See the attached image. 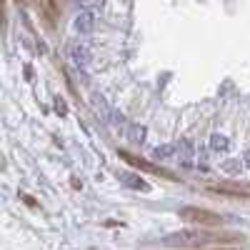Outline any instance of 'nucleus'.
<instances>
[{
	"label": "nucleus",
	"instance_id": "f257e3e1",
	"mask_svg": "<svg viewBox=\"0 0 250 250\" xmlns=\"http://www.w3.org/2000/svg\"><path fill=\"white\" fill-rule=\"evenodd\" d=\"M120 158L123 160H128L133 168H138V170H145V173H150V175H158V178H165V180H175V173L173 170H168V168H160L158 163H150V160H143V158H138V155H130V153H120Z\"/></svg>",
	"mask_w": 250,
	"mask_h": 250
},
{
	"label": "nucleus",
	"instance_id": "f03ea898",
	"mask_svg": "<svg viewBox=\"0 0 250 250\" xmlns=\"http://www.w3.org/2000/svg\"><path fill=\"white\" fill-rule=\"evenodd\" d=\"M180 218L188 220V223H195V225H220L223 218L213 210H205V208H183L180 210Z\"/></svg>",
	"mask_w": 250,
	"mask_h": 250
},
{
	"label": "nucleus",
	"instance_id": "7ed1b4c3",
	"mask_svg": "<svg viewBox=\"0 0 250 250\" xmlns=\"http://www.w3.org/2000/svg\"><path fill=\"white\" fill-rule=\"evenodd\" d=\"M40 15L48 20V25H55V20L60 15V0H38Z\"/></svg>",
	"mask_w": 250,
	"mask_h": 250
},
{
	"label": "nucleus",
	"instance_id": "20e7f679",
	"mask_svg": "<svg viewBox=\"0 0 250 250\" xmlns=\"http://www.w3.org/2000/svg\"><path fill=\"white\" fill-rule=\"evenodd\" d=\"M93 28H95V15L90 10H80L75 15V30L78 33H93Z\"/></svg>",
	"mask_w": 250,
	"mask_h": 250
},
{
	"label": "nucleus",
	"instance_id": "39448f33",
	"mask_svg": "<svg viewBox=\"0 0 250 250\" xmlns=\"http://www.w3.org/2000/svg\"><path fill=\"white\" fill-rule=\"evenodd\" d=\"M70 60L73 62H78V65H85V62L90 60V53H88V48L85 45H70Z\"/></svg>",
	"mask_w": 250,
	"mask_h": 250
},
{
	"label": "nucleus",
	"instance_id": "423d86ee",
	"mask_svg": "<svg viewBox=\"0 0 250 250\" xmlns=\"http://www.w3.org/2000/svg\"><path fill=\"white\" fill-rule=\"evenodd\" d=\"M173 153H175L173 145H163V148H155V150H153V158H155V160H163V158H168V155H173Z\"/></svg>",
	"mask_w": 250,
	"mask_h": 250
},
{
	"label": "nucleus",
	"instance_id": "0eeeda50",
	"mask_svg": "<svg viewBox=\"0 0 250 250\" xmlns=\"http://www.w3.org/2000/svg\"><path fill=\"white\" fill-rule=\"evenodd\" d=\"M210 148H213V150H225V148H228V138H223V135H213Z\"/></svg>",
	"mask_w": 250,
	"mask_h": 250
},
{
	"label": "nucleus",
	"instance_id": "6e6552de",
	"mask_svg": "<svg viewBox=\"0 0 250 250\" xmlns=\"http://www.w3.org/2000/svg\"><path fill=\"white\" fill-rule=\"evenodd\" d=\"M245 163H248V168H250V150L245 153Z\"/></svg>",
	"mask_w": 250,
	"mask_h": 250
},
{
	"label": "nucleus",
	"instance_id": "1a4fd4ad",
	"mask_svg": "<svg viewBox=\"0 0 250 250\" xmlns=\"http://www.w3.org/2000/svg\"><path fill=\"white\" fill-rule=\"evenodd\" d=\"M20 3H30V0H20Z\"/></svg>",
	"mask_w": 250,
	"mask_h": 250
}]
</instances>
